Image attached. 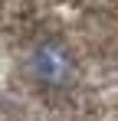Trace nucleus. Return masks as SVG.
Returning a JSON list of instances; mask_svg holds the SVG:
<instances>
[{
  "instance_id": "nucleus-1",
  "label": "nucleus",
  "mask_w": 118,
  "mask_h": 121,
  "mask_svg": "<svg viewBox=\"0 0 118 121\" xmlns=\"http://www.w3.org/2000/svg\"><path fill=\"white\" fill-rule=\"evenodd\" d=\"M30 72L46 88H66L76 75V59L62 39H39L30 56Z\"/></svg>"
}]
</instances>
